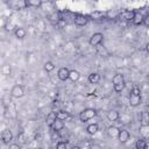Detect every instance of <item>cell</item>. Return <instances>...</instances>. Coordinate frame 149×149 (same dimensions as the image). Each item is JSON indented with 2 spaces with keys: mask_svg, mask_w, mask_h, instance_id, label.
I'll list each match as a JSON object with an SVG mask.
<instances>
[{
  "mask_svg": "<svg viewBox=\"0 0 149 149\" xmlns=\"http://www.w3.org/2000/svg\"><path fill=\"white\" fill-rule=\"evenodd\" d=\"M88 20L90 17L87 15H84V14H76L74 17H73V22L76 26L78 27H84L88 23Z\"/></svg>",
  "mask_w": 149,
  "mask_h": 149,
  "instance_id": "obj_6",
  "label": "cell"
},
{
  "mask_svg": "<svg viewBox=\"0 0 149 149\" xmlns=\"http://www.w3.org/2000/svg\"><path fill=\"white\" fill-rule=\"evenodd\" d=\"M118 133H119V128L115 127V126H109L107 128V134H108L109 137H116Z\"/></svg>",
  "mask_w": 149,
  "mask_h": 149,
  "instance_id": "obj_25",
  "label": "cell"
},
{
  "mask_svg": "<svg viewBox=\"0 0 149 149\" xmlns=\"http://www.w3.org/2000/svg\"><path fill=\"white\" fill-rule=\"evenodd\" d=\"M102 42H104V34H102V33H99V31L93 33L92 36H91L90 40H88V43H90L91 47H98V45H100Z\"/></svg>",
  "mask_w": 149,
  "mask_h": 149,
  "instance_id": "obj_4",
  "label": "cell"
},
{
  "mask_svg": "<svg viewBox=\"0 0 149 149\" xmlns=\"http://www.w3.org/2000/svg\"><path fill=\"white\" fill-rule=\"evenodd\" d=\"M10 95H12L13 98H15V99L22 98V97L24 95V87H23L22 85H20V84L14 85V86L12 87V90H10Z\"/></svg>",
  "mask_w": 149,
  "mask_h": 149,
  "instance_id": "obj_5",
  "label": "cell"
},
{
  "mask_svg": "<svg viewBox=\"0 0 149 149\" xmlns=\"http://www.w3.org/2000/svg\"><path fill=\"white\" fill-rule=\"evenodd\" d=\"M98 130H99V126H98V123H90V125L86 127V132H87V134H90V135H94V134H97Z\"/></svg>",
  "mask_w": 149,
  "mask_h": 149,
  "instance_id": "obj_18",
  "label": "cell"
},
{
  "mask_svg": "<svg viewBox=\"0 0 149 149\" xmlns=\"http://www.w3.org/2000/svg\"><path fill=\"white\" fill-rule=\"evenodd\" d=\"M48 21L51 23V24H57L61 20H62V17H61V14L58 13V12H52V13H50V14H48Z\"/></svg>",
  "mask_w": 149,
  "mask_h": 149,
  "instance_id": "obj_12",
  "label": "cell"
},
{
  "mask_svg": "<svg viewBox=\"0 0 149 149\" xmlns=\"http://www.w3.org/2000/svg\"><path fill=\"white\" fill-rule=\"evenodd\" d=\"M143 23H144L146 27L149 26V14H144L143 15Z\"/></svg>",
  "mask_w": 149,
  "mask_h": 149,
  "instance_id": "obj_31",
  "label": "cell"
},
{
  "mask_svg": "<svg viewBox=\"0 0 149 149\" xmlns=\"http://www.w3.org/2000/svg\"><path fill=\"white\" fill-rule=\"evenodd\" d=\"M106 118H107L108 121L114 122V121H118V120L120 119V113H119L118 111H115V109H111V111L107 112Z\"/></svg>",
  "mask_w": 149,
  "mask_h": 149,
  "instance_id": "obj_14",
  "label": "cell"
},
{
  "mask_svg": "<svg viewBox=\"0 0 149 149\" xmlns=\"http://www.w3.org/2000/svg\"><path fill=\"white\" fill-rule=\"evenodd\" d=\"M97 115V111L94 108H84L80 113H79V120L81 122H87L91 119H93Z\"/></svg>",
  "mask_w": 149,
  "mask_h": 149,
  "instance_id": "obj_3",
  "label": "cell"
},
{
  "mask_svg": "<svg viewBox=\"0 0 149 149\" xmlns=\"http://www.w3.org/2000/svg\"><path fill=\"white\" fill-rule=\"evenodd\" d=\"M129 106L132 107H137L142 102V97H141V91L137 86H134L133 90L129 93Z\"/></svg>",
  "mask_w": 149,
  "mask_h": 149,
  "instance_id": "obj_1",
  "label": "cell"
},
{
  "mask_svg": "<svg viewBox=\"0 0 149 149\" xmlns=\"http://www.w3.org/2000/svg\"><path fill=\"white\" fill-rule=\"evenodd\" d=\"M56 147H57L58 149H65V148H69V143H68L66 140H64V141H58V142L56 143Z\"/></svg>",
  "mask_w": 149,
  "mask_h": 149,
  "instance_id": "obj_29",
  "label": "cell"
},
{
  "mask_svg": "<svg viewBox=\"0 0 149 149\" xmlns=\"http://www.w3.org/2000/svg\"><path fill=\"white\" fill-rule=\"evenodd\" d=\"M135 148L136 149H146V148H148V142L146 140H136Z\"/></svg>",
  "mask_w": 149,
  "mask_h": 149,
  "instance_id": "obj_26",
  "label": "cell"
},
{
  "mask_svg": "<svg viewBox=\"0 0 149 149\" xmlns=\"http://www.w3.org/2000/svg\"><path fill=\"white\" fill-rule=\"evenodd\" d=\"M88 17H91L93 20H102L105 17V14L102 12H100V10H93L92 13H90Z\"/></svg>",
  "mask_w": 149,
  "mask_h": 149,
  "instance_id": "obj_19",
  "label": "cell"
},
{
  "mask_svg": "<svg viewBox=\"0 0 149 149\" xmlns=\"http://www.w3.org/2000/svg\"><path fill=\"white\" fill-rule=\"evenodd\" d=\"M69 72H70V70H69L68 68H65V66L59 68L58 71H57V77H58V79L65 81L66 79H69Z\"/></svg>",
  "mask_w": 149,
  "mask_h": 149,
  "instance_id": "obj_9",
  "label": "cell"
},
{
  "mask_svg": "<svg viewBox=\"0 0 149 149\" xmlns=\"http://www.w3.org/2000/svg\"><path fill=\"white\" fill-rule=\"evenodd\" d=\"M55 120H56V112H50V113L47 115V118H45V123H47V126H48L49 128H51V126H52V123H54Z\"/></svg>",
  "mask_w": 149,
  "mask_h": 149,
  "instance_id": "obj_17",
  "label": "cell"
},
{
  "mask_svg": "<svg viewBox=\"0 0 149 149\" xmlns=\"http://www.w3.org/2000/svg\"><path fill=\"white\" fill-rule=\"evenodd\" d=\"M149 125L148 126H142V125H140V134L143 136V137H148V135H149Z\"/></svg>",
  "mask_w": 149,
  "mask_h": 149,
  "instance_id": "obj_28",
  "label": "cell"
},
{
  "mask_svg": "<svg viewBox=\"0 0 149 149\" xmlns=\"http://www.w3.org/2000/svg\"><path fill=\"white\" fill-rule=\"evenodd\" d=\"M132 22H133L135 26H141V24L143 23V14L135 12V16H134V19H133Z\"/></svg>",
  "mask_w": 149,
  "mask_h": 149,
  "instance_id": "obj_22",
  "label": "cell"
},
{
  "mask_svg": "<svg viewBox=\"0 0 149 149\" xmlns=\"http://www.w3.org/2000/svg\"><path fill=\"white\" fill-rule=\"evenodd\" d=\"M0 71H1V73H2L3 76L8 77V76H10V74H12V66H10L8 63H5V64L1 66Z\"/></svg>",
  "mask_w": 149,
  "mask_h": 149,
  "instance_id": "obj_20",
  "label": "cell"
},
{
  "mask_svg": "<svg viewBox=\"0 0 149 149\" xmlns=\"http://www.w3.org/2000/svg\"><path fill=\"white\" fill-rule=\"evenodd\" d=\"M13 31H14V36L17 40H23L27 36V30L22 27H15V29Z\"/></svg>",
  "mask_w": 149,
  "mask_h": 149,
  "instance_id": "obj_13",
  "label": "cell"
},
{
  "mask_svg": "<svg viewBox=\"0 0 149 149\" xmlns=\"http://www.w3.org/2000/svg\"><path fill=\"white\" fill-rule=\"evenodd\" d=\"M24 1H26V6L27 7L37 8V7L42 6V0H24Z\"/></svg>",
  "mask_w": 149,
  "mask_h": 149,
  "instance_id": "obj_23",
  "label": "cell"
},
{
  "mask_svg": "<svg viewBox=\"0 0 149 149\" xmlns=\"http://www.w3.org/2000/svg\"><path fill=\"white\" fill-rule=\"evenodd\" d=\"M64 127H65L64 121H63V120H59V119L56 118V120L54 121V123H52V126H51V129H52L54 133H59L61 130L64 129Z\"/></svg>",
  "mask_w": 149,
  "mask_h": 149,
  "instance_id": "obj_10",
  "label": "cell"
},
{
  "mask_svg": "<svg viewBox=\"0 0 149 149\" xmlns=\"http://www.w3.org/2000/svg\"><path fill=\"white\" fill-rule=\"evenodd\" d=\"M17 142L21 143V144L26 143V136H24V133L23 132H21V133L17 134Z\"/></svg>",
  "mask_w": 149,
  "mask_h": 149,
  "instance_id": "obj_30",
  "label": "cell"
},
{
  "mask_svg": "<svg viewBox=\"0 0 149 149\" xmlns=\"http://www.w3.org/2000/svg\"><path fill=\"white\" fill-rule=\"evenodd\" d=\"M112 84H113V88L115 92H121L126 86V81H125L123 76L121 73H115L112 77Z\"/></svg>",
  "mask_w": 149,
  "mask_h": 149,
  "instance_id": "obj_2",
  "label": "cell"
},
{
  "mask_svg": "<svg viewBox=\"0 0 149 149\" xmlns=\"http://www.w3.org/2000/svg\"><path fill=\"white\" fill-rule=\"evenodd\" d=\"M87 80L91 83V84H98L100 81V74L98 72H92L88 74L87 77Z\"/></svg>",
  "mask_w": 149,
  "mask_h": 149,
  "instance_id": "obj_16",
  "label": "cell"
},
{
  "mask_svg": "<svg viewBox=\"0 0 149 149\" xmlns=\"http://www.w3.org/2000/svg\"><path fill=\"white\" fill-rule=\"evenodd\" d=\"M140 125L142 126H148L149 125V115L147 112H142L140 115Z\"/></svg>",
  "mask_w": 149,
  "mask_h": 149,
  "instance_id": "obj_24",
  "label": "cell"
},
{
  "mask_svg": "<svg viewBox=\"0 0 149 149\" xmlns=\"http://www.w3.org/2000/svg\"><path fill=\"white\" fill-rule=\"evenodd\" d=\"M1 140L5 144H9L12 141H13V133L10 129L8 128H5L2 132H1Z\"/></svg>",
  "mask_w": 149,
  "mask_h": 149,
  "instance_id": "obj_8",
  "label": "cell"
},
{
  "mask_svg": "<svg viewBox=\"0 0 149 149\" xmlns=\"http://www.w3.org/2000/svg\"><path fill=\"white\" fill-rule=\"evenodd\" d=\"M79 78H80L79 71H77V70H70V72H69V79L71 81H73V83L74 81H78Z\"/></svg>",
  "mask_w": 149,
  "mask_h": 149,
  "instance_id": "obj_21",
  "label": "cell"
},
{
  "mask_svg": "<svg viewBox=\"0 0 149 149\" xmlns=\"http://www.w3.org/2000/svg\"><path fill=\"white\" fill-rule=\"evenodd\" d=\"M43 68H44V70H45L47 72H51V71H54V70H55V64H54L51 61H48V62H45V63H44Z\"/></svg>",
  "mask_w": 149,
  "mask_h": 149,
  "instance_id": "obj_27",
  "label": "cell"
},
{
  "mask_svg": "<svg viewBox=\"0 0 149 149\" xmlns=\"http://www.w3.org/2000/svg\"><path fill=\"white\" fill-rule=\"evenodd\" d=\"M116 139L119 140L120 143H127L130 139V133L127 130V129H119V133H118V136Z\"/></svg>",
  "mask_w": 149,
  "mask_h": 149,
  "instance_id": "obj_7",
  "label": "cell"
},
{
  "mask_svg": "<svg viewBox=\"0 0 149 149\" xmlns=\"http://www.w3.org/2000/svg\"><path fill=\"white\" fill-rule=\"evenodd\" d=\"M120 19L123 21H133L135 16V10H123L120 13Z\"/></svg>",
  "mask_w": 149,
  "mask_h": 149,
  "instance_id": "obj_11",
  "label": "cell"
},
{
  "mask_svg": "<svg viewBox=\"0 0 149 149\" xmlns=\"http://www.w3.org/2000/svg\"><path fill=\"white\" fill-rule=\"evenodd\" d=\"M56 118L59 119V120L65 121V120H68L70 118V113L68 111H65V109H58L56 112Z\"/></svg>",
  "mask_w": 149,
  "mask_h": 149,
  "instance_id": "obj_15",
  "label": "cell"
},
{
  "mask_svg": "<svg viewBox=\"0 0 149 149\" xmlns=\"http://www.w3.org/2000/svg\"><path fill=\"white\" fill-rule=\"evenodd\" d=\"M8 147L10 149H20V143H9Z\"/></svg>",
  "mask_w": 149,
  "mask_h": 149,
  "instance_id": "obj_32",
  "label": "cell"
}]
</instances>
